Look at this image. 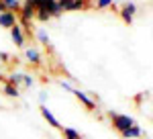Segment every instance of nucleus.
<instances>
[{
	"instance_id": "obj_24",
	"label": "nucleus",
	"mask_w": 153,
	"mask_h": 139,
	"mask_svg": "<svg viewBox=\"0 0 153 139\" xmlns=\"http://www.w3.org/2000/svg\"><path fill=\"white\" fill-rule=\"evenodd\" d=\"M0 82H4V74L2 72H0Z\"/></svg>"
},
{
	"instance_id": "obj_4",
	"label": "nucleus",
	"mask_w": 153,
	"mask_h": 139,
	"mask_svg": "<svg viewBox=\"0 0 153 139\" xmlns=\"http://www.w3.org/2000/svg\"><path fill=\"white\" fill-rule=\"evenodd\" d=\"M71 92H74V96H76V98H78V100H80L88 111H94V108H96V100H94V98H90V94L82 92L80 88H74Z\"/></svg>"
},
{
	"instance_id": "obj_3",
	"label": "nucleus",
	"mask_w": 153,
	"mask_h": 139,
	"mask_svg": "<svg viewBox=\"0 0 153 139\" xmlns=\"http://www.w3.org/2000/svg\"><path fill=\"white\" fill-rule=\"evenodd\" d=\"M117 12H118V16L123 19V23H125V25H133L135 12H137V4H135V2H125Z\"/></svg>"
},
{
	"instance_id": "obj_20",
	"label": "nucleus",
	"mask_w": 153,
	"mask_h": 139,
	"mask_svg": "<svg viewBox=\"0 0 153 139\" xmlns=\"http://www.w3.org/2000/svg\"><path fill=\"white\" fill-rule=\"evenodd\" d=\"M59 86H61L63 90H74V86H71V82H68V80H61V82H59Z\"/></svg>"
},
{
	"instance_id": "obj_5",
	"label": "nucleus",
	"mask_w": 153,
	"mask_h": 139,
	"mask_svg": "<svg viewBox=\"0 0 153 139\" xmlns=\"http://www.w3.org/2000/svg\"><path fill=\"white\" fill-rule=\"evenodd\" d=\"M16 21H19L16 12H10V10L0 12V27H2V29H12V27L16 25Z\"/></svg>"
},
{
	"instance_id": "obj_9",
	"label": "nucleus",
	"mask_w": 153,
	"mask_h": 139,
	"mask_svg": "<svg viewBox=\"0 0 153 139\" xmlns=\"http://www.w3.org/2000/svg\"><path fill=\"white\" fill-rule=\"evenodd\" d=\"M16 16L19 19H25V21H33L35 19V6L33 4H21V10L16 12Z\"/></svg>"
},
{
	"instance_id": "obj_14",
	"label": "nucleus",
	"mask_w": 153,
	"mask_h": 139,
	"mask_svg": "<svg viewBox=\"0 0 153 139\" xmlns=\"http://www.w3.org/2000/svg\"><path fill=\"white\" fill-rule=\"evenodd\" d=\"M61 135H63V139H80L82 137L80 131L74 127H61Z\"/></svg>"
},
{
	"instance_id": "obj_11",
	"label": "nucleus",
	"mask_w": 153,
	"mask_h": 139,
	"mask_svg": "<svg viewBox=\"0 0 153 139\" xmlns=\"http://www.w3.org/2000/svg\"><path fill=\"white\" fill-rule=\"evenodd\" d=\"M41 115H43V119H45V121H47V123H49V125H51L53 129H61L59 121L55 119V117H53V113L49 111V108L45 106V104H41Z\"/></svg>"
},
{
	"instance_id": "obj_16",
	"label": "nucleus",
	"mask_w": 153,
	"mask_h": 139,
	"mask_svg": "<svg viewBox=\"0 0 153 139\" xmlns=\"http://www.w3.org/2000/svg\"><path fill=\"white\" fill-rule=\"evenodd\" d=\"M114 4V0H96V8L98 10H104V8H110Z\"/></svg>"
},
{
	"instance_id": "obj_18",
	"label": "nucleus",
	"mask_w": 153,
	"mask_h": 139,
	"mask_svg": "<svg viewBox=\"0 0 153 139\" xmlns=\"http://www.w3.org/2000/svg\"><path fill=\"white\" fill-rule=\"evenodd\" d=\"M37 39H39L43 45H49V35L45 33V29H39V31H37Z\"/></svg>"
},
{
	"instance_id": "obj_6",
	"label": "nucleus",
	"mask_w": 153,
	"mask_h": 139,
	"mask_svg": "<svg viewBox=\"0 0 153 139\" xmlns=\"http://www.w3.org/2000/svg\"><path fill=\"white\" fill-rule=\"evenodd\" d=\"M37 6H45V8L49 10V14H51V19H53V16H59V14L63 12L57 0H39V2H37Z\"/></svg>"
},
{
	"instance_id": "obj_8",
	"label": "nucleus",
	"mask_w": 153,
	"mask_h": 139,
	"mask_svg": "<svg viewBox=\"0 0 153 139\" xmlns=\"http://www.w3.org/2000/svg\"><path fill=\"white\" fill-rule=\"evenodd\" d=\"M25 58L29 59V64H33L35 68H39V66L43 64V58H41L39 49H35V47H27V49H25Z\"/></svg>"
},
{
	"instance_id": "obj_19",
	"label": "nucleus",
	"mask_w": 153,
	"mask_h": 139,
	"mask_svg": "<svg viewBox=\"0 0 153 139\" xmlns=\"http://www.w3.org/2000/svg\"><path fill=\"white\" fill-rule=\"evenodd\" d=\"M0 59H2V64H10V55L6 53V51H0Z\"/></svg>"
},
{
	"instance_id": "obj_21",
	"label": "nucleus",
	"mask_w": 153,
	"mask_h": 139,
	"mask_svg": "<svg viewBox=\"0 0 153 139\" xmlns=\"http://www.w3.org/2000/svg\"><path fill=\"white\" fill-rule=\"evenodd\" d=\"M39 100H41V104H45V100H47V94L41 92V94H39Z\"/></svg>"
},
{
	"instance_id": "obj_25",
	"label": "nucleus",
	"mask_w": 153,
	"mask_h": 139,
	"mask_svg": "<svg viewBox=\"0 0 153 139\" xmlns=\"http://www.w3.org/2000/svg\"><path fill=\"white\" fill-rule=\"evenodd\" d=\"M80 139H82V137H80Z\"/></svg>"
},
{
	"instance_id": "obj_17",
	"label": "nucleus",
	"mask_w": 153,
	"mask_h": 139,
	"mask_svg": "<svg viewBox=\"0 0 153 139\" xmlns=\"http://www.w3.org/2000/svg\"><path fill=\"white\" fill-rule=\"evenodd\" d=\"M21 86H25V88L35 86V78H33L31 74H23V84H21Z\"/></svg>"
},
{
	"instance_id": "obj_23",
	"label": "nucleus",
	"mask_w": 153,
	"mask_h": 139,
	"mask_svg": "<svg viewBox=\"0 0 153 139\" xmlns=\"http://www.w3.org/2000/svg\"><path fill=\"white\" fill-rule=\"evenodd\" d=\"M4 10H6V8H4V4L0 2V12H4Z\"/></svg>"
},
{
	"instance_id": "obj_1",
	"label": "nucleus",
	"mask_w": 153,
	"mask_h": 139,
	"mask_svg": "<svg viewBox=\"0 0 153 139\" xmlns=\"http://www.w3.org/2000/svg\"><path fill=\"white\" fill-rule=\"evenodd\" d=\"M108 119H110L112 129L118 131V133L135 125V119H133L131 115H120V113H114V111H108Z\"/></svg>"
},
{
	"instance_id": "obj_13",
	"label": "nucleus",
	"mask_w": 153,
	"mask_h": 139,
	"mask_svg": "<svg viewBox=\"0 0 153 139\" xmlns=\"http://www.w3.org/2000/svg\"><path fill=\"white\" fill-rule=\"evenodd\" d=\"M2 94H6L8 98H19V96H21V90H19L16 86H10V84L4 82V86H2Z\"/></svg>"
},
{
	"instance_id": "obj_12",
	"label": "nucleus",
	"mask_w": 153,
	"mask_h": 139,
	"mask_svg": "<svg viewBox=\"0 0 153 139\" xmlns=\"http://www.w3.org/2000/svg\"><path fill=\"white\" fill-rule=\"evenodd\" d=\"M4 82L6 84H10V86H16V88H21V84H23V74H16V72H12L8 76H4Z\"/></svg>"
},
{
	"instance_id": "obj_10",
	"label": "nucleus",
	"mask_w": 153,
	"mask_h": 139,
	"mask_svg": "<svg viewBox=\"0 0 153 139\" xmlns=\"http://www.w3.org/2000/svg\"><path fill=\"white\" fill-rule=\"evenodd\" d=\"M120 137L123 139H139V137H143V129L135 123L133 127H129V129H125V131H120Z\"/></svg>"
},
{
	"instance_id": "obj_7",
	"label": "nucleus",
	"mask_w": 153,
	"mask_h": 139,
	"mask_svg": "<svg viewBox=\"0 0 153 139\" xmlns=\"http://www.w3.org/2000/svg\"><path fill=\"white\" fill-rule=\"evenodd\" d=\"M10 37H12V41H14V45H16V47H25L27 37H25V33H23V29H21V25H19V23L10 29Z\"/></svg>"
},
{
	"instance_id": "obj_2",
	"label": "nucleus",
	"mask_w": 153,
	"mask_h": 139,
	"mask_svg": "<svg viewBox=\"0 0 153 139\" xmlns=\"http://www.w3.org/2000/svg\"><path fill=\"white\" fill-rule=\"evenodd\" d=\"M63 12H74V10H86L90 8V0H57Z\"/></svg>"
},
{
	"instance_id": "obj_15",
	"label": "nucleus",
	"mask_w": 153,
	"mask_h": 139,
	"mask_svg": "<svg viewBox=\"0 0 153 139\" xmlns=\"http://www.w3.org/2000/svg\"><path fill=\"white\" fill-rule=\"evenodd\" d=\"M4 4V8L10 12H19L21 10V0H0Z\"/></svg>"
},
{
	"instance_id": "obj_22",
	"label": "nucleus",
	"mask_w": 153,
	"mask_h": 139,
	"mask_svg": "<svg viewBox=\"0 0 153 139\" xmlns=\"http://www.w3.org/2000/svg\"><path fill=\"white\" fill-rule=\"evenodd\" d=\"M25 2H27V4H33V6H37V2H39V0H25Z\"/></svg>"
}]
</instances>
